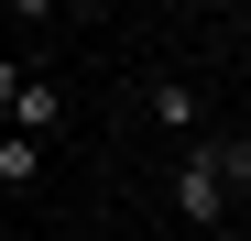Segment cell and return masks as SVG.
Returning a JSON list of instances; mask_svg holds the SVG:
<instances>
[{
  "label": "cell",
  "mask_w": 251,
  "mask_h": 241,
  "mask_svg": "<svg viewBox=\"0 0 251 241\" xmlns=\"http://www.w3.org/2000/svg\"><path fill=\"white\" fill-rule=\"evenodd\" d=\"M175 219L186 230H219L229 219V176L207 165V143H186V165H175Z\"/></svg>",
  "instance_id": "obj_1"
},
{
  "label": "cell",
  "mask_w": 251,
  "mask_h": 241,
  "mask_svg": "<svg viewBox=\"0 0 251 241\" xmlns=\"http://www.w3.org/2000/svg\"><path fill=\"white\" fill-rule=\"evenodd\" d=\"M55 120H66V88H44V77L22 66V77H11V99H0V132H33V143H44Z\"/></svg>",
  "instance_id": "obj_2"
},
{
  "label": "cell",
  "mask_w": 251,
  "mask_h": 241,
  "mask_svg": "<svg viewBox=\"0 0 251 241\" xmlns=\"http://www.w3.org/2000/svg\"><path fill=\"white\" fill-rule=\"evenodd\" d=\"M142 99H153V120H164V132H186V143H197V88H186V77H153Z\"/></svg>",
  "instance_id": "obj_3"
},
{
  "label": "cell",
  "mask_w": 251,
  "mask_h": 241,
  "mask_svg": "<svg viewBox=\"0 0 251 241\" xmlns=\"http://www.w3.org/2000/svg\"><path fill=\"white\" fill-rule=\"evenodd\" d=\"M33 176H44V143H33V132H0V186H11V197H22Z\"/></svg>",
  "instance_id": "obj_4"
},
{
  "label": "cell",
  "mask_w": 251,
  "mask_h": 241,
  "mask_svg": "<svg viewBox=\"0 0 251 241\" xmlns=\"http://www.w3.org/2000/svg\"><path fill=\"white\" fill-rule=\"evenodd\" d=\"M11 77H22V66H11V55H0V99H11Z\"/></svg>",
  "instance_id": "obj_5"
},
{
  "label": "cell",
  "mask_w": 251,
  "mask_h": 241,
  "mask_svg": "<svg viewBox=\"0 0 251 241\" xmlns=\"http://www.w3.org/2000/svg\"><path fill=\"white\" fill-rule=\"evenodd\" d=\"M186 11H219V0H186Z\"/></svg>",
  "instance_id": "obj_6"
},
{
  "label": "cell",
  "mask_w": 251,
  "mask_h": 241,
  "mask_svg": "<svg viewBox=\"0 0 251 241\" xmlns=\"http://www.w3.org/2000/svg\"><path fill=\"white\" fill-rule=\"evenodd\" d=\"M0 209H11V186H0Z\"/></svg>",
  "instance_id": "obj_7"
},
{
  "label": "cell",
  "mask_w": 251,
  "mask_h": 241,
  "mask_svg": "<svg viewBox=\"0 0 251 241\" xmlns=\"http://www.w3.org/2000/svg\"><path fill=\"white\" fill-rule=\"evenodd\" d=\"M0 22H11V0H0Z\"/></svg>",
  "instance_id": "obj_8"
}]
</instances>
